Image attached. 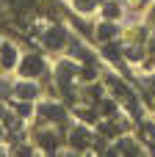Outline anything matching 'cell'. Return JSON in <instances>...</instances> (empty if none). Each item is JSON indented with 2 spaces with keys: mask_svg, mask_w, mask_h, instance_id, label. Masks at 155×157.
<instances>
[{
  "mask_svg": "<svg viewBox=\"0 0 155 157\" xmlns=\"http://www.w3.org/2000/svg\"><path fill=\"white\" fill-rule=\"evenodd\" d=\"M64 41H67V33H64V28H58V25H55V28H50V30H47V36H44V44H47L50 50H58Z\"/></svg>",
  "mask_w": 155,
  "mask_h": 157,
  "instance_id": "obj_1",
  "label": "cell"
},
{
  "mask_svg": "<svg viewBox=\"0 0 155 157\" xmlns=\"http://www.w3.org/2000/svg\"><path fill=\"white\" fill-rule=\"evenodd\" d=\"M19 69H22V75H25V77H36V75H42V61L31 55V58H25V61H22V66H19Z\"/></svg>",
  "mask_w": 155,
  "mask_h": 157,
  "instance_id": "obj_2",
  "label": "cell"
},
{
  "mask_svg": "<svg viewBox=\"0 0 155 157\" xmlns=\"http://www.w3.org/2000/svg\"><path fill=\"white\" fill-rule=\"evenodd\" d=\"M0 61H3L6 69L14 66V63H17V50H14L11 44H3V47H0Z\"/></svg>",
  "mask_w": 155,
  "mask_h": 157,
  "instance_id": "obj_3",
  "label": "cell"
},
{
  "mask_svg": "<svg viewBox=\"0 0 155 157\" xmlns=\"http://www.w3.org/2000/svg\"><path fill=\"white\" fill-rule=\"evenodd\" d=\"M86 144H89V132H86L83 127H75V130H72V146H75V149H83Z\"/></svg>",
  "mask_w": 155,
  "mask_h": 157,
  "instance_id": "obj_4",
  "label": "cell"
},
{
  "mask_svg": "<svg viewBox=\"0 0 155 157\" xmlns=\"http://www.w3.org/2000/svg\"><path fill=\"white\" fill-rule=\"evenodd\" d=\"M14 91H17L19 99H33V97H36V86H31V83H19Z\"/></svg>",
  "mask_w": 155,
  "mask_h": 157,
  "instance_id": "obj_5",
  "label": "cell"
},
{
  "mask_svg": "<svg viewBox=\"0 0 155 157\" xmlns=\"http://www.w3.org/2000/svg\"><path fill=\"white\" fill-rule=\"evenodd\" d=\"M42 113H44L47 119H55V121H58V119H64V108H58V105H44V108H42Z\"/></svg>",
  "mask_w": 155,
  "mask_h": 157,
  "instance_id": "obj_6",
  "label": "cell"
},
{
  "mask_svg": "<svg viewBox=\"0 0 155 157\" xmlns=\"http://www.w3.org/2000/svg\"><path fill=\"white\" fill-rule=\"evenodd\" d=\"M72 75H75V72H72V66H69V63H61V66H58V83H61V86H67Z\"/></svg>",
  "mask_w": 155,
  "mask_h": 157,
  "instance_id": "obj_7",
  "label": "cell"
},
{
  "mask_svg": "<svg viewBox=\"0 0 155 157\" xmlns=\"http://www.w3.org/2000/svg\"><path fill=\"white\" fill-rule=\"evenodd\" d=\"M114 33H116V28H114L111 22L100 25V30H97V36H100V39H114Z\"/></svg>",
  "mask_w": 155,
  "mask_h": 157,
  "instance_id": "obj_8",
  "label": "cell"
},
{
  "mask_svg": "<svg viewBox=\"0 0 155 157\" xmlns=\"http://www.w3.org/2000/svg\"><path fill=\"white\" fill-rule=\"evenodd\" d=\"M105 17H108V19L119 17V6H116V3H108V6H105Z\"/></svg>",
  "mask_w": 155,
  "mask_h": 157,
  "instance_id": "obj_9",
  "label": "cell"
},
{
  "mask_svg": "<svg viewBox=\"0 0 155 157\" xmlns=\"http://www.w3.org/2000/svg\"><path fill=\"white\" fill-rule=\"evenodd\" d=\"M42 146H44L47 152H53V149H55V146H53V135H47V132H44V135H42Z\"/></svg>",
  "mask_w": 155,
  "mask_h": 157,
  "instance_id": "obj_10",
  "label": "cell"
},
{
  "mask_svg": "<svg viewBox=\"0 0 155 157\" xmlns=\"http://www.w3.org/2000/svg\"><path fill=\"white\" fill-rule=\"evenodd\" d=\"M119 152H128V155H136L139 149H136L133 144H128V141H122V144H119Z\"/></svg>",
  "mask_w": 155,
  "mask_h": 157,
  "instance_id": "obj_11",
  "label": "cell"
},
{
  "mask_svg": "<svg viewBox=\"0 0 155 157\" xmlns=\"http://www.w3.org/2000/svg\"><path fill=\"white\" fill-rule=\"evenodd\" d=\"M105 55H108V58H119V52H116V47H114V44H111V47H105Z\"/></svg>",
  "mask_w": 155,
  "mask_h": 157,
  "instance_id": "obj_12",
  "label": "cell"
},
{
  "mask_svg": "<svg viewBox=\"0 0 155 157\" xmlns=\"http://www.w3.org/2000/svg\"><path fill=\"white\" fill-rule=\"evenodd\" d=\"M83 77H86V80H94V69L86 66V69H83Z\"/></svg>",
  "mask_w": 155,
  "mask_h": 157,
  "instance_id": "obj_13",
  "label": "cell"
},
{
  "mask_svg": "<svg viewBox=\"0 0 155 157\" xmlns=\"http://www.w3.org/2000/svg\"><path fill=\"white\" fill-rule=\"evenodd\" d=\"M103 113H114V102H103Z\"/></svg>",
  "mask_w": 155,
  "mask_h": 157,
  "instance_id": "obj_14",
  "label": "cell"
},
{
  "mask_svg": "<svg viewBox=\"0 0 155 157\" xmlns=\"http://www.w3.org/2000/svg\"><path fill=\"white\" fill-rule=\"evenodd\" d=\"M0 141H3V127H0Z\"/></svg>",
  "mask_w": 155,
  "mask_h": 157,
  "instance_id": "obj_15",
  "label": "cell"
}]
</instances>
